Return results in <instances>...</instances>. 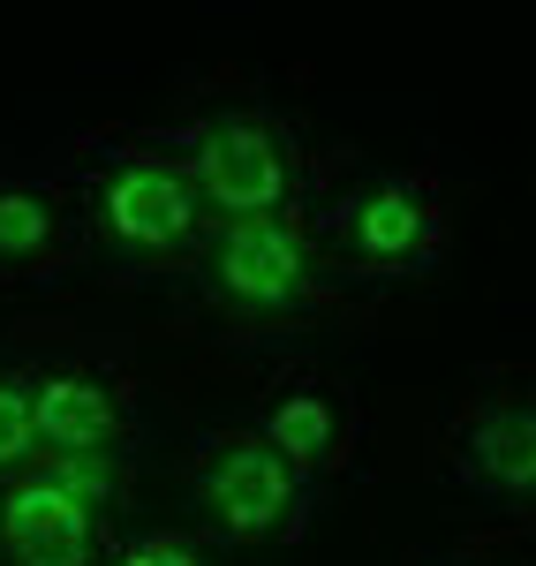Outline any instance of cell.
Instances as JSON below:
<instances>
[{"mask_svg":"<svg viewBox=\"0 0 536 566\" xmlns=\"http://www.w3.org/2000/svg\"><path fill=\"white\" fill-rule=\"evenodd\" d=\"M61 181L84 227V258L129 280H181L220 227L175 129H136V122L91 129L69 144Z\"/></svg>","mask_w":536,"mask_h":566,"instance_id":"6da1fadb","label":"cell"},{"mask_svg":"<svg viewBox=\"0 0 536 566\" xmlns=\"http://www.w3.org/2000/svg\"><path fill=\"white\" fill-rule=\"evenodd\" d=\"M8 355H15V378H23V400H31L39 461L69 469L84 491L122 506L136 476V446H144V386H136V370L106 340L69 333V325L15 333Z\"/></svg>","mask_w":536,"mask_h":566,"instance_id":"7a4b0ae2","label":"cell"},{"mask_svg":"<svg viewBox=\"0 0 536 566\" xmlns=\"http://www.w3.org/2000/svg\"><path fill=\"white\" fill-rule=\"evenodd\" d=\"M181 280L189 303L234 340H295L333 325L348 303V280L317 227V197L272 219H220Z\"/></svg>","mask_w":536,"mask_h":566,"instance_id":"3957f363","label":"cell"},{"mask_svg":"<svg viewBox=\"0 0 536 566\" xmlns=\"http://www.w3.org/2000/svg\"><path fill=\"white\" fill-rule=\"evenodd\" d=\"M167 129H175L212 219H272L317 197L311 144L272 91H212Z\"/></svg>","mask_w":536,"mask_h":566,"instance_id":"277c9868","label":"cell"},{"mask_svg":"<svg viewBox=\"0 0 536 566\" xmlns=\"http://www.w3.org/2000/svg\"><path fill=\"white\" fill-rule=\"evenodd\" d=\"M181 491H189L197 536L220 544L227 559L303 544L317 522V483L258 423H204L181 453Z\"/></svg>","mask_w":536,"mask_h":566,"instance_id":"5b68a950","label":"cell"},{"mask_svg":"<svg viewBox=\"0 0 536 566\" xmlns=\"http://www.w3.org/2000/svg\"><path fill=\"white\" fill-rule=\"evenodd\" d=\"M325 250L348 287H401L439 272L453 250V205L423 167H362L333 197H317Z\"/></svg>","mask_w":536,"mask_h":566,"instance_id":"8992f818","label":"cell"},{"mask_svg":"<svg viewBox=\"0 0 536 566\" xmlns=\"http://www.w3.org/2000/svg\"><path fill=\"white\" fill-rule=\"evenodd\" d=\"M431 469L476 514L536 528V370H484L446 408Z\"/></svg>","mask_w":536,"mask_h":566,"instance_id":"52a82bcc","label":"cell"},{"mask_svg":"<svg viewBox=\"0 0 536 566\" xmlns=\"http://www.w3.org/2000/svg\"><path fill=\"white\" fill-rule=\"evenodd\" d=\"M122 506H106L53 461H23L0 483V566H106Z\"/></svg>","mask_w":536,"mask_h":566,"instance_id":"ba28073f","label":"cell"},{"mask_svg":"<svg viewBox=\"0 0 536 566\" xmlns=\"http://www.w3.org/2000/svg\"><path fill=\"white\" fill-rule=\"evenodd\" d=\"M250 423L325 491V483L356 461L362 408H356V386L333 363H280L265 386H258V416Z\"/></svg>","mask_w":536,"mask_h":566,"instance_id":"9c48e42d","label":"cell"},{"mask_svg":"<svg viewBox=\"0 0 536 566\" xmlns=\"http://www.w3.org/2000/svg\"><path fill=\"white\" fill-rule=\"evenodd\" d=\"M84 258V227L69 205V181L0 159V287H45Z\"/></svg>","mask_w":536,"mask_h":566,"instance_id":"30bf717a","label":"cell"},{"mask_svg":"<svg viewBox=\"0 0 536 566\" xmlns=\"http://www.w3.org/2000/svg\"><path fill=\"white\" fill-rule=\"evenodd\" d=\"M106 566H234L220 544H204L197 528H122Z\"/></svg>","mask_w":536,"mask_h":566,"instance_id":"8fae6325","label":"cell"},{"mask_svg":"<svg viewBox=\"0 0 536 566\" xmlns=\"http://www.w3.org/2000/svg\"><path fill=\"white\" fill-rule=\"evenodd\" d=\"M23 461H39V438H31V400H23V378H15V355L0 340V483Z\"/></svg>","mask_w":536,"mask_h":566,"instance_id":"7c38bea8","label":"cell"},{"mask_svg":"<svg viewBox=\"0 0 536 566\" xmlns=\"http://www.w3.org/2000/svg\"><path fill=\"white\" fill-rule=\"evenodd\" d=\"M423 566H498V559H484V552H446V559H423Z\"/></svg>","mask_w":536,"mask_h":566,"instance_id":"4fadbf2b","label":"cell"}]
</instances>
